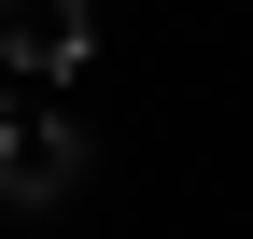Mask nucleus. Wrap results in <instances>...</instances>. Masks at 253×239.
Instances as JSON below:
<instances>
[{
	"instance_id": "obj_2",
	"label": "nucleus",
	"mask_w": 253,
	"mask_h": 239,
	"mask_svg": "<svg viewBox=\"0 0 253 239\" xmlns=\"http://www.w3.org/2000/svg\"><path fill=\"white\" fill-rule=\"evenodd\" d=\"M84 42H99V0H0V56H14L28 84L84 71Z\"/></svg>"
},
{
	"instance_id": "obj_1",
	"label": "nucleus",
	"mask_w": 253,
	"mask_h": 239,
	"mask_svg": "<svg viewBox=\"0 0 253 239\" xmlns=\"http://www.w3.org/2000/svg\"><path fill=\"white\" fill-rule=\"evenodd\" d=\"M71 183H84V127H56V113H0V211H56Z\"/></svg>"
}]
</instances>
